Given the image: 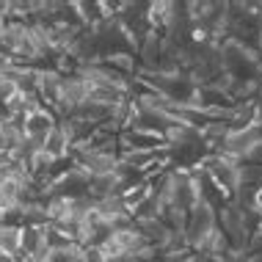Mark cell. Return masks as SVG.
<instances>
[{"label": "cell", "instance_id": "6", "mask_svg": "<svg viewBox=\"0 0 262 262\" xmlns=\"http://www.w3.org/2000/svg\"><path fill=\"white\" fill-rule=\"evenodd\" d=\"M251 210L262 215V185L259 188H251Z\"/></svg>", "mask_w": 262, "mask_h": 262}, {"label": "cell", "instance_id": "5", "mask_svg": "<svg viewBox=\"0 0 262 262\" xmlns=\"http://www.w3.org/2000/svg\"><path fill=\"white\" fill-rule=\"evenodd\" d=\"M80 251L83 249L77 243H53L41 262H75L77 257H80Z\"/></svg>", "mask_w": 262, "mask_h": 262}, {"label": "cell", "instance_id": "1", "mask_svg": "<svg viewBox=\"0 0 262 262\" xmlns=\"http://www.w3.org/2000/svg\"><path fill=\"white\" fill-rule=\"evenodd\" d=\"M55 124H58L55 111L45 108V105L23 116V133H25V138H33V141H45V136L53 130Z\"/></svg>", "mask_w": 262, "mask_h": 262}, {"label": "cell", "instance_id": "2", "mask_svg": "<svg viewBox=\"0 0 262 262\" xmlns=\"http://www.w3.org/2000/svg\"><path fill=\"white\" fill-rule=\"evenodd\" d=\"M50 232L47 226H23V251L31 254L33 259H45L50 249Z\"/></svg>", "mask_w": 262, "mask_h": 262}, {"label": "cell", "instance_id": "4", "mask_svg": "<svg viewBox=\"0 0 262 262\" xmlns=\"http://www.w3.org/2000/svg\"><path fill=\"white\" fill-rule=\"evenodd\" d=\"M19 251H23V226L0 224V257L11 262Z\"/></svg>", "mask_w": 262, "mask_h": 262}, {"label": "cell", "instance_id": "3", "mask_svg": "<svg viewBox=\"0 0 262 262\" xmlns=\"http://www.w3.org/2000/svg\"><path fill=\"white\" fill-rule=\"evenodd\" d=\"M41 152L50 155L55 163H63V160H69V155H72V141H69L67 133L55 124L53 130L45 136V141H41Z\"/></svg>", "mask_w": 262, "mask_h": 262}]
</instances>
